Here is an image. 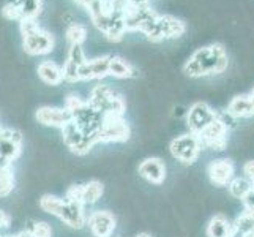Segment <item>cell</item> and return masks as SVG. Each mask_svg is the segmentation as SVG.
Returning <instances> with one entry per match:
<instances>
[{"label":"cell","mask_w":254,"mask_h":237,"mask_svg":"<svg viewBox=\"0 0 254 237\" xmlns=\"http://www.w3.org/2000/svg\"><path fill=\"white\" fill-rule=\"evenodd\" d=\"M229 65L227 52L220 43L199 48L183 65V73L190 78H204L220 75Z\"/></svg>","instance_id":"obj_1"},{"label":"cell","mask_w":254,"mask_h":237,"mask_svg":"<svg viewBox=\"0 0 254 237\" xmlns=\"http://www.w3.org/2000/svg\"><path fill=\"white\" fill-rule=\"evenodd\" d=\"M227 187H229V191H231V195L234 198L242 199V201L245 199V196H247L248 193L251 191V188H253L250 180H247L245 177H234Z\"/></svg>","instance_id":"obj_26"},{"label":"cell","mask_w":254,"mask_h":237,"mask_svg":"<svg viewBox=\"0 0 254 237\" xmlns=\"http://www.w3.org/2000/svg\"><path fill=\"white\" fill-rule=\"evenodd\" d=\"M109 59L111 56H100L90 60L87 59L85 64L79 68V81L106 78L109 75Z\"/></svg>","instance_id":"obj_16"},{"label":"cell","mask_w":254,"mask_h":237,"mask_svg":"<svg viewBox=\"0 0 254 237\" xmlns=\"http://www.w3.org/2000/svg\"><path fill=\"white\" fill-rule=\"evenodd\" d=\"M87 226H89L93 237H112L117 228V218L109 210H93L87 217Z\"/></svg>","instance_id":"obj_13"},{"label":"cell","mask_w":254,"mask_h":237,"mask_svg":"<svg viewBox=\"0 0 254 237\" xmlns=\"http://www.w3.org/2000/svg\"><path fill=\"white\" fill-rule=\"evenodd\" d=\"M109 75L117 79H127V78H134L137 75V70L129 62H127L125 59H122L119 56H111Z\"/></svg>","instance_id":"obj_21"},{"label":"cell","mask_w":254,"mask_h":237,"mask_svg":"<svg viewBox=\"0 0 254 237\" xmlns=\"http://www.w3.org/2000/svg\"><path fill=\"white\" fill-rule=\"evenodd\" d=\"M200 146L213 151H223L227 146V122L218 116L212 124L197 135Z\"/></svg>","instance_id":"obj_9"},{"label":"cell","mask_w":254,"mask_h":237,"mask_svg":"<svg viewBox=\"0 0 254 237\" xmlns=\"http://www.w3.org/2000/svg\"><path fill=\"white\" fill-rule=\"evenodd\" d=\"M66 40L69 45H82L87 40V29L85 25L79 22L69 24V27L66 29Z\"/></svg>","instance_id":"obj_27"},{"label":"cell","mask_w":254,"mask_h":237,"mask_svg":"<svg viewBox=\"0 0 254 237\" xmlns=\"http://www.w3.org/2000/svg\"><path fill=\"white\" fill-rule=\"evenodd\" d=\"M14 190V171L11 164H0V198L8 196Z\"/></svg>","instance_id":"obj_24"},{"label":"cell","mask_w":254,"mask_h":237,"mask_svg":"<svg viewBox=\"0 0 254 237\" xmlns=\"http://www.w3.org/2000/svg\"><path fill=\"white\" fill-rule=\"evenodd\" d=\"M156 16H158V13L148 5L131 6L124 17L125 29H127V32H137L139 30V32L145 33L148 29H150L153 21L156 19Z\"/></svg>","instance_id":"obj_11"},{"label":"cell","mask_w":254,"mask_h":237,"mask_svg":"<svg viewBox=\"0 0 254 237\" xmlns=\"http://www.w3.org/2000/svg\"><path fill=\"white\" fill-rule=\"evenodd\" d=\"M248 237H254V236H248Z\"/></svg>","instance_id":"obj_39"},{"label":"cell","mask_w":254,"mask_h":237,"mask_svg":"<svg viewBox=\"0 0 254 237\" xmlns=\"http://www.w3.org/2000/svg\"><path fill=\"white\" fill-rule=\"evenodd\" d=\"M227 114L234 119H245V117L254 116V103L251 100L250 93L234 96L229 103V106H227Z\"/></svg>","instance_id":"obj_19"},{"label":"cell","mask_w":254,"mask_h":237,"mask_svg":"<svg viewBox=\"0 0 254 237\" xmlns=\"http://www.w3.org/2000/svg\"><path fill=\"white\" fill-rule=\"evenodd\" d=\"M169 151L177 161L183 164H192L199 158L202 146H200L197 135L185 133L172 139L169 144Z\"/></svg>","instance_id":"obj_6"},{"label":"cell","mask_w":254,"mask_h":237,"mask_svg":"<svg viewBox=\"0 0 254 237\" xmlns=\"http://www.w3.org/2000/svg\"><path fill=\"white\" fill-rule=\"evenodd\" d=\"M87 101H84L81 96H77V95H74V93H71V95H68L66 96V100H65V109L69 112V114H73V112H76L77 109H81L84 104H85ZM73 117V116H71Z\"/></svg>","instance_id":"obj_30"},{"label":"cell","mask_w":254,"mask_h":237,"mask_svg":"<svg viewBox=\"0 0 254 237\" xmlns=\"http://www.w3.org/2000/svg\"><path fill=\"white\" fill-rule=\"evenodd\" d=\"M14 237H33V236H32V233H30L29 230H22V231L17 233Z\"/></svg>","instance_id":"obj_36"},{"label":"cell","mask_w":254,"mask_h":237,"mask_svg":"<svg viewBox=\"0 0 254 237\" xmlns=\"http://www.w3.org/2000/svg\"><path fill=\"white\" fill-rule=\"evenodd\" d=\"M37 73L41 81L48 85H60L64 82L62 67L56 64L54 60H43L37 68Z\"/></svg>","instance_id":"obj_18"},{"label":"cell","mask_w":254,"mask_h":237,"mask_svg":"<svg viewBox=\"0 0 254 237\" xmlns=\"http://www.w3.org/2000/svg\"><path fill=\"white\" fill-rule=\"evenodd\" d=\"M131 6H144L148 5V0H128Z\"/></svg>","instance_id":"obj_35"},{"label":"cell","mask_w":254,"mask_h":237,"mask_svg":"<svg viewBox=\"0 0 254 237\" xmlns=\"http://www.w3.org/2000/svg\"><path fill=\"white\" fill-rule=\"evenodd\" d=\"M54 37L41 27L22 35V48L29 56H45L54 49Z\"/></svg>","instance_id":"obj_12"},{"label":"cell","mask_w":254,"mask_h":237,"mask_svg":"<svg viewBox=\"0 0 254 237\" xmlns=\"http://www.w3.org/2000/svg\"><path fill=\"white\" fill-rule=\"evenodd\" d=\"M62 136H64L65 144L71 149V152H74L77 155L89 154L92 151V147L95 144H98L96 131L95 133H85L74 120H71L69 124H66L62 128Z\"/></svg>","instance_id":"obj_7"},{"label":"cell","mask_w":254,"mask_h":237,"mask_svg":"<svg viewBox=\"0 0 254 237\" xmlns=\"http://www.w3.org/2000/svg\"><path fill=\"white\" fill-rule=\"evenodd\" d=\"M2 14H3V17H6L8 21H21V19H22L19 8L16 6L14 2L6 3V5L3 6V10H2Z\"/></svg>","instance_id":"obj_31"},{"label":"cell","mask_w":254,"mask_h":237,"mask_svg":"<svg viewBox=\"0 0 254 237\" xmlns=\"http://www.w3.org/2000/svg\"><path fill=\"white\" fill-rule=\"evenodd\" d=\"M208 237H234L232 223L221 214L215 215L207 225Z\"/></svg>","instance_id":"obj_20"},{"label":"cell","mask_w":254,"mask_h":237,"mask_svg":"<svg viewBox=\"0 0 254 237\" xmlns=\"http://www.w3.org/2000/svg\"><path fill=\"white\" fill-rule=\"evenodd\" d=\"M0 237H2V236H0Z\"/></svg>","instance_id":"obj_40"},{"label":"cell","mask_w":254,"mask_h":237,"mask_svg":"<svg viewBox=\"0 0 254 237\" xmlns=\"http://www.w3.org/2000/svg\"><path fill=\"white\" fill-rule=\"evenodd\" d=\"M40 207L46 214L57 217L60 222H64L69 228H74V230H81L87 223L84 206L66 198L62 199L54 195H43L40 198Z\"/></svg>","instance_id":"obj_2"},{"label":"cell","mask_w":254,"mask_h":237,"mask_svg":"<svg viewBox=\"0 0 254 237\" xmlns=\"http://www.w3.org/2000/svg\"><path fill=\"white\" fill-rule=\"evenodd\" d=\"M104 193V185L100 180H90L82 183V206H92L98 203Z\"/></svg>","instance_id":"obj_23"},{"label":"cell","mask_w":254,"mask_h":237,"mask_svg":"<svg viewBox=\"0 0 254 237\" xmlns=\"http://www.w3.org/2000/svg\"><path fill=\"white\" fill-rule=\"evenodd\" d=\"M35 119H37V122L41 125L60 128V130L73 120L71 114H69L65 108H54V106L38 108L37 112H35Z\"/></svg>","instance_id":"obj_14"},{"label":"cell","mask_w":254,"mask_h":237,"mask_svg":"<svg viewBox=\"0 0 254 237\" xmlns=\"http://www.w3.org/2000/svg\"><path fill=\"white\" fill-rule=\"evenodd\" d=\"M243 203H245V209H247V210H251V212H254V187L251 188V191L248 193V195L245 196Z\"/></svg>","instance_id":"obj_33"},{"label":"cell","mask_w":254,"mask_h":237,"mask_svg":"<svg viewBox=\"0 0 254 237\" xmlns=\"http://www.w3.org/2000/svg\"><path fill=\"white\" fill-rule=\"evenodd\" d=\"M232 230H234V237L254 236V212L245 209V212L240 214L232 223Z\"/></svg>","instance_id":"obj_22"},{"label":"cell","mask_w":254,"mask_h":237,"mask_svg":"<svg viewBox=\"0 0 254 237\" xmlns=\"http://www.w3.org/2000/svg\"><path fill=\"white\" fill-rule=\"evenodd\" d=\"M131 136V128L124 116H103L101 124L96 130L98 144L108 143H125Z\"/></svg>","instance_id":"obj_5"},{"label":"cell","mask_w":254,"mask_h":237,"mask_svg":"<svg viewBox=\"0 0 254 237\" xmlns=\"http://www.w3.org/2000/svg\"><path fill=\"white\" fill-rule=\"evenodd\" d=\"M187 30V25L183 21L177 19L171 14H158L153 24L150 25L144 35L150 41H161V40H174L180 38Z\"/></svg>","instance_id":"obj_4"},{"label":"cell","mask_w":254,"mask_h":237,"mask_svg":"<svg viewBox=\"0 0 254 237\" xmlns=\"http://www.w3.org/2000/svg\"><path fill=\"white\" fill-rule=\"evenodd\" d=\"M243 174H245V179L250 180V183L254 187V160H250V161L245 163Z\"/></svg>","instance_id":"obj_32"},{"label":"cell","mask_w":254,"mask_h":237,"mask_svg":"<svg viewBox=\"0 0 254 237\" xmlns=\"http://www.w3.org/2000/svg\"><path fill=\"white\" fill-rule=\"evenodd\" d=\"M139 175L147 180L148 183H153V185H161L166 180V166L164 163L156 157H148L139 164L137 168Z\"/></svg>","instance_id":"obj_15"},{"label":"cell","mask_w":254,"mask_h":237,"mask_svg":"<svg viewBox=\"0 0 254 237\" xmlns=\"http://www.w3.org/2000/svg\"><path fill=\"white\" fill-rule=\"evenodd\" d=\"M208 177L212 183L218 187L229 185V182L234 179V163L227 158H220L208 164Z\"/></svg>","instance_id":"obj_17"},{"label":"cell","mask_w":254,"mask_h":237,"mask_svg":"<svg viewBox=\"0 0 254 237\" xmlns=\"http://www.w3.org/2000/svg\"><path fill=\"white\" fill-rule=\"evenodd\" d=\"M11 223V218L6 212H3L2 209H0V230H3V228H8Z\"/></svg>","instance_id":"obj_34"},{"label":"cell","mask_w":254,"mask_h":237,"mask_svg":"<svg viewBox=\"0 0 254 237\" xmlns=\"http://www.w3.org/2000/svg\"><path fill=\"white\" fill-rule=\"evenodd\" d=\"M25 230H29L33 237H52V228L46 222H30V226Z\"/></svg>","instance_id":"obj_29"},{"label":"cell","mask_w":254,"mask_h":237,"mask_svg":"<svg viewBox=\"0 0 254 237\" xmlns=\"http://www.w3.org/2000/svg\"><path fill=\"white\" fill-rule=\"evenodd\" d=\"M66 60H68V62H71V64H74V65H77V67L81 68V67L85 64V60H87L82 45H71V46H69Z\"/></svg>","instance_id":"obj_28"},{"label":"cell","mask_w":254,"mask_h":237,"mask_svg":"<svg viewBox=\"0 0 254 237\" xmlns=\"http://www.w3.org/2000/svg\"><path fill=\"white\" fill-rule=\"evenodd\" d=\"M16 6L19 8L22 19L24 17H30V19H37L41 13L43 0H14Z\"/></svg>","instance_id":"obj_25"},{"label":"cell","mask_w":254,"mask_h":237,"mask_svg":"<svg viewBox=\"0 0 254 237\" xmlns=\"http://www.w3.org/2000/svg\"><path fill=\"white\" fill-rule=\"evenodd\" d=\"M22 152V133L0 125V164H13Z\"/></svg>","instance_id":"obj_8"},{"label":"cell","mask_w":254,"mask_h":237,"mask_svg":"<svg viewBox=\"0 0 254 237\" xmlns=\"http://www.w3.org/2000/svg\"><path fill=\"white\" fill-rule=\"evenodd\" d=\"M3 237H14V236H3Z\"/></svg>","instance_id":"obj_38"},{"label":"cell","mask_w":254,"mask_h":237,"mask_svg":"<svg viewBox=\"0 0 254 237\" xmlns=\"http://www.w3.org/2000/svg\"><path fill=\"white\" fill-rule=\"evenodd\" d=\"M220 116L212 106H208L204 101H197L187 111V125L190 128V133L199 135L205 127H208L212 122Z\"/></svg>","instance_id":"obj_10"},{"label":"cell","mask_w":254,"mask_h":237,"mask_svg":"<svg viewBox=\"0 0 254 237\" xmlns=\"http://www.w3.org/2000/svg\"><path fill=\"white\" fill-rule=\"evenodd\" d=\"M87 104L98 111L101 116H124L127 109L124 98L106 84H98L93 87Z\"/></svg>","instance_id":"obj_3"},{"label":"cell","mask_w":254,"mask_h":237,"mask_svg":"<svg viewBox=\"0 0 254 237\" xmlns=\"http://www.w3.org/2000/svg\"><path fill=\"white\" fill-rule=\"evenodd\" d=\"M136 237H152L148 233H139V234H136Z\"/></svg>","instance_id":"obj_37"}]
</instances>
